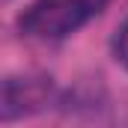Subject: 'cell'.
<instances>
[{"label":"cell","mask_w":128,"mask_h":128,"mask_svg":"<svg viewBox=\"0 0 128 128\" xmlns=\"http://www.w3.org/2000/svg\"><path fill=\"white\" fill-rule=\"evenodd\" d=\"M104 6L107 0H33L18 15V30L27 39L57 42L90 24Z\"/></svg>","instance_id":"obj_1"},{"label":"cell","mask_w":128,"mask_h":128,"mask_svg":"<svg viewBox=\"0 0 128 128\" xmlns=\"http://www.w3.org/2000/svg\"><path fill=\"white\" fill-rule=\"evenodd\" d=\"M48 101V84L36 78H9L3 86V119L12 122L18 113H27L30 104Z\"/></svg>","instance_id":"obj_2"},{"label":"cell","mask_w":128,"mask_h":128,"mask_svg":"<svg viewBox=\"0 0 128 128\" xmlns=\"http://www.w3.org/2000/svg\"><path fill=\"white\" fill-rule=\"evenodd\" d=\"M113 51H116V60L122 63V68L128 72V21L119 27L116 33V42H113Z\"/></svg>","instance_id":"obj_3"}]
</instances>
